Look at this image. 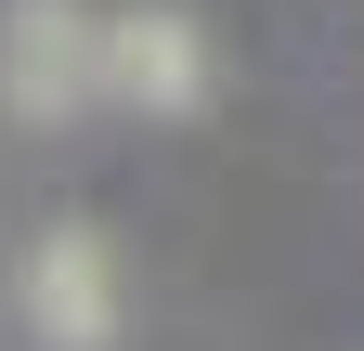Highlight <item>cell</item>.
Instances as JSON below:
<instances>
[{
    "mask_svg": "<svg viewBox=\"0 0 364 351\" xmlns=\"http://www.w3.org/2000/svg\"><path fill=\"white\" fill-rule=\"evenodd\" d=\"M105 92V26L78 0H14L0 14V104L14 117H78Z\"/></svg>",
    "mask_w": 364,
    "mask_h": 351,
    "instance_id": "6da1fadb",
    "label": "cell"
},
{
    "mask_svg": "<svg viewBox=\"0 0 364 351\" xmlns=\"http://www.w3.org/2000/svg\"><path fill=\"white\" fill-rule=\"evenodd\" d=\"M105 92L117 104H156V117L208 104V39H196V14H169V0L105 14Z\"/></svg>",
    "mask_w": 364,
    "mask_h": 351,
    "instance_id": "7a4b0ae2",
    "label": "cell"
},
{
    "mask_svg": "<svg viewBox=\"0 0 364 351\" xmlns=\"http://www.w3.org/2000/svg\"><path fill=\"white\" fill-rule=\"evenodd\" d=\"M26 325L53 338V351H105L117 338V260H105V234H39V260H26Z\"/></svg>",
    "mask_w": 364,
    "mask_h": 351,
    "instance_id": "3957f363",
    "label": "cell"
}]
</instances>
